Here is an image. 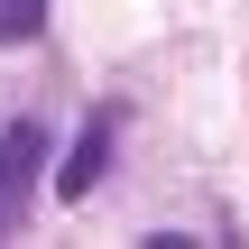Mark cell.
Returning <instances> with one entry per match:
<instances>
[{
	"label": "cell",
	"mask_w": 249,
	"mask_h": 249,
	"mask_svg": "<svg viewBox=\"0 0 249 249\" xmlns=\"http://www.w3.org/2000/svg\"><path fill=\"white\" fill-rule=\"evenodd\" d=\"M37 157H46V139L18 120V129H0V231L28 213V185H37Z\"/></svg>",
	"instance_id": "1"
},
{
	"label": "cell",
	"mask_w": 249,
	"mask_h": 249,
	"mask_svg": "<svg viewBox=\"0 0 249 249\" xmlns=\"http://www.w3.org/2000/svg\"><path fill=\"white\" fill-rule=\"evenodd\" d=\"M55 185H65V194H74V203H83V194H92V185H102V129H92V139H74V166H65V176H55Z\"/></svg>",
	"instance_id": "2"
},
{
	"label": "cell",
	"mask_w": 249,
	"mask_h": 249,
	"mask_svg": "<svg viewBox=\"0 0 249 249\" xmlns=\"http://www.w3.org/2000/svg\"><path fill=\"white\" fill-rule=\"evenodd\" d=\"M37 28H46V0H0V46H18Z\"/></svg>",
	"instance_id": "3"
}]
</instances>
